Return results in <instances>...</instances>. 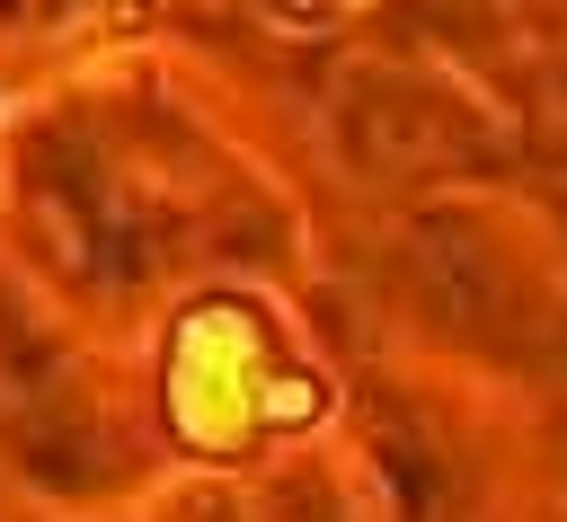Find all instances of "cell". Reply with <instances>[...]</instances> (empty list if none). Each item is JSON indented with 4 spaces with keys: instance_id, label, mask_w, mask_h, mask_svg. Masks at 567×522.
Returning <instances> with one entry per match:
<instances>
[{
    "instance_id": "1",
    "label": "cell",
    "mask_w": 567,
    "mask_h": 522,
    "mask_svg": "<svg viewBox=\"0 0 567 522\" xmlns=\"http://www.w3.org/2000/svg\"><path fill=\"white\" fill-rule=\"evenodd\" d=\"M319 398L328 389L284 363V345H275L257 301L186 310L177 354H168V425L195 451H248V442H266L284 425H310Z\"/></svg>"
}]
</instances>
